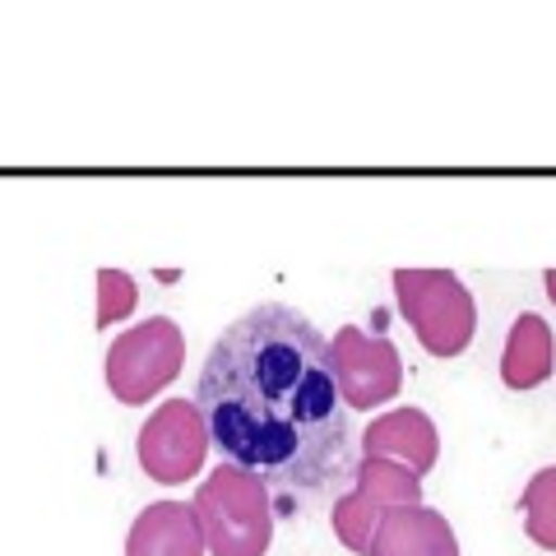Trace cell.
I'll use <instances>...</instances> for the list:
<instances>
[{"mask_svg": "<svg viewBox=\"0 0 556 556\" xmlns=\"http://www.w3.org/2000/svg\"><path fill=\"white\" fill-rule=\"evenodd\" d=\"M208 445L214 441H208V427H204V413L195 399H163V404L149 413V422L139 427L135 455L153 482L177 486L204 468Z\"/></svg>", "mask_w": 556, "mask_h": 556, "instance_id": "5", "label": "cell"}, {"mask_svg": "<svg viewBox=\"0 0 556 556\" xmlns=\"http://www.w3.org/2000/svg\"><path fill=\"white\" fill-rule=\"evenodd\" d=\"M186 362V334L172 316H149L116 334L108 348V390L116 404L139 408L153 394H163L181 376Z\"/></svg>", "mask_w": 556, "mask_h": 556, "instance_id": "4", "label": "cell"}, {"mask_svg": "<svg viewBox=\"0 0 556 556\" xmlns=\"http://www.w3.org/2000/svg\"><path fill=\"white\" fill-rule=\"evenodd\" d=\"M334 371L348 408H380L404 390V357L386 334H367L362 325H343L334 339Z\"/></svg>", "mask_w": 556, "mask_h": 556, "instance_id": "6", "label": "cell"}, {"mask_svg": "<svg viewBox=\"0 0 556 556\" xmlns=\"http://www.w3.org/2000/svg\"><path fill=\"white\" fill-rule=\"evenodd\" d=\"M543 283H547V298L556 302V269H547V274H543Z\"/></svg>", "mask_w": 556, "mask_h": 556, "instance_id": "15", "label": "cell"}, {"mask_svg": "<svg viewBox=\"0 0 556 556\" xmlns=\"http://www.w3.org/2000/svg\"><path fill=\"white\" fill-rule=\"evenodd\" d=\"M126 556H208L195 510L186 501H149L126 533Z\"/></svg>", "mask_w": 556, "mask_h": 556, "instance_id": "8", "label": "cell"}, {"mask_svg": "<svg viewBox=\"0 0 556 556\" xmlns=\"http://www.w3.org/2000/svg\"><path fill=\"white\" fill-rule=\"evenodd\" d=\"M139 283L126 269H98V329H112L116 320L135 316Z\"/></svg>", "mask_w": 556, "mask_h": 556, "instance_id": "14", "label": "cell"}, {"mask_svg": "<svg viewBox=\"0 0 556 556\" xmlns=\"http://www.w3.org/2000/svg\"><path fill=\"white\" fill-rule=\"evenodd\" d=\"M195 404L223 464L247 468L306 510L353 478V408L334 348L298 306L260 302L208 348Z\"/></svg>", "mask_w": 556, "mask_h": 556, "instance_id": "1", "label": "cell"}, {"mask_svg": "<svg viewBox=\"0 0 556 556\" xmlns=\"http://www.w3.org/2000/svg\"><path fill=\"white\" fill-rule=\"evenodd\" d=\"M386 515H390V510L371 506L367 496L348 492V496H339V501H334V538H339V543H343L348 552L371 556V543H376L380 525H386Z\"/></svg>", "mask_w": 556, "mask_h": 556, "instance_id": "13", "label": "cell"}, {"mask_svg": "<svg viewBox=\"0 0 556 556\" xmlns=\"http://www.w3.org/2000/svg\"><path fill=\"white\" fill-rule=\"evenodd\" d=\"M556 371V339L552 325L533 311H519L510 334H506V353H501V380L506 390H538L543 380Z\"/></svg>", "mask_w": 556, "mask_h": 556, "instance_id": "10", "label": "cell"}, {"mask_svg": "<svg viewBox=\"0 0 556 556\" xmlns=\"http://www.w3.org/2000/svg\"><path fill=\"white\" fill-rule=\"evenodd\" d=\"M353 492L367 496L380 510L422 506V478H417L413 468L380 459V455H362V464H353Z\"/></svg>", "mask_w": 556, "mask_h": 556, "instance_id": "11", "label": "cell"}, {"mask_svg": "<svg viewBox=\"0 0 556 556\" xmlns=\"http://www.w3.org/2000/svg\"><path fill=\"white\" fill-rule=\"evenodd\" d=\"M190 510L200 519L208 556H265L274 543V501L269 486L247 468L218 464L200 482Z\"/></svg>", "mask_w": 556, "mask_h": 556, "instance_id": "2", "label": "cell"}, {"mask_svg": "<svg viewBox=\"0 0 556 556\" xmlns=\"http://www.w3.org/2000/svg\"><path fill=\"white\" fill-rule=\"evenodd\" d=\"M519 510H525V533L543 552H556V464L538 468L519 492Z\"/></svg>", "mask_w": 556, "mask_h": 556, "instance_id": "12", "label": "cell"}, {"mask_svg": "<svg viewBox=\"0 0 556 556\" xmlns=\"http://www.w3.org/2000/svg\"><path fill=\"white\" fill-rule=\"evenodd\" d=\"M371 556H459L455 525L431 506H399L380 525Z\"/></svg>", "mask_w": 556, "mask_h": 556, "instance_id": "9", "label": "cell"}, {"mask_svg": "<svg viewBox=\"0 0 556 556\" xmlns=\"http://www.w3.org/2000/svg\"><path fill=\"white\" fill-rule=\"evenodd\" d=\"M394 298L431 357H459L478 334V302L450 269H394Z\"/></svg>", "mask_w": 556, "mask_h": 556, "instance_id": "3", "label": "cell"}, {"mask_svg": "<svg viewBox=\"0 0 556 556\" xmlns=\"http://www.w3.org/2000/svg\"><path fill=\"white\" fill-rule=\"evenodd\" d=\"M362 455H380L427 478L441 459V431L422 408H390L362 431Z\"/></svg>", "mask_w": 556, "mask_h": 556, "instance_id": "7", "label": "cell"}]
</instances>
